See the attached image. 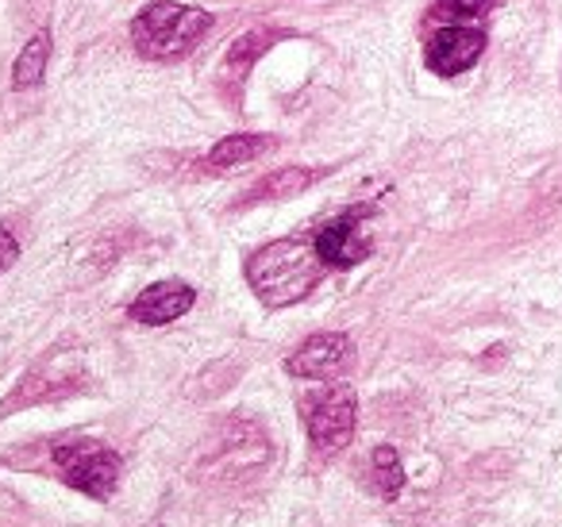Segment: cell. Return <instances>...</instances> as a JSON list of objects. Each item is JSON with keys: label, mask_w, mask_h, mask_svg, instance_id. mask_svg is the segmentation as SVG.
Segmentation results:
<instances>
[{"label": "cell", "mask_w": 562, "mask_h": 527, "mask_svg": "<svg viewBox=\"0 0 562 527\" xmlns=\"http://www.w3.org/2000/svg\"><path fill=\"white\" fill-rule=\"evenodd\" d=\"M374 478L382 496H397L401 485H405V470H401V458L393 447H378L374 450Z\"/></svg>", "instance_id": "12"}, {"label": "cell", "mask_w": 562, "mask_h": 527, "mask_svg": "<svg viewBox=\"0 0 562 527\" xmlns=\"http://www.w3.org/2000/svg\"><path fill=\"white\" fill-rule=\"evenodd\" d=\"M331 266L324 262L316 239H273L247 258V281L258 301L270 309H290L305 301Z\"/></svg>", "instance_id": "1"}, {"label": "cell", "mask_w": 562, "mask_h": 527, "mask_svg": "<svg viewBox=\"0 0 562 527\" xmlns=\"http://www.w3.org/2000/svg\"><path fill=\"white\" fill-rule=\"evenodd\" d=\"M316 247H321L324 262H328L331 270H351V266H359L362 258L370 255V235L362 232L359 212H351V216L324 227V232L316 235Z\"/></svg>", "instance_id": "8"}, {"label": "cell", "mask_w": 562, "mask_h": 527, "mask_svg": "<svg viewBox=\"0 0 562 527\" xmlns=\"http://www.w3.org/2000/svg\"><path fill=\"white\" fill-rule=\"evenodd\" d=\"M485 51V32L470 24H447L431 35L428 43V66L439 74V78H459L470 66L482 58Z\"/></svg>", "instance_id": "6"}, {"label": "cell", "mask_w": 562, "mask_h": 527, "mask_svg": "<svg viewBox=\"0 0 562 527\" xmlns=\"http://www.w3.org/2000/svg\"><path fill=\"white\" fill-rule=\"evenodd\" d=\"M47 63H50V35L40 32L24 51H20L16 66H12V81H16V89L43 86V78H47Z\"/></svg>", "instance_id": "11"}, {"label": "cell", "mask_w": 562, "mask_h": 527, "mask_svg": "<svg viewBox=\"0 0 562 527\" xmlns=\"http://www.w3.org/2000/svg\"><path fill=\"white\" fill-rule=\"evenodd\" d=\"M493 4H497V0H443V9L451 12L454 20H462V24H470V20H482Z\"/></svg>", "instance_id": "14"}, {"label": "cell", "mask_w": 562, "mask_h": 527, "mask_svg": "<svg viewBox=\"0 0 562 527\" xmlns=\"http://www.w3.org/2000/svg\"><path fill=\"white\" fill-rule=\"evenodd\" d=\"M196 293L193 285L178 278H166V281H155L150 289H143L132 304V319L135 324H147V327H162V324H173L178 316H186L193 309Z\"/></svg>", "instance_id": "7"}, {"label": "cell", "mask_w": 562, "mask_h": 527, "mask_svg": "<svg viewBox=\"0 0 562 527\" xmlns=\"http://www.w3.org/2000/svg\"><path fill=\"white\" fill-rule=\"evenodd\" d=\"M55 466L66 485L93 496V501H109V496L116 493L120 455L112 447H104V442H97V439L63 442V447H55Z\"/></svg>", "instance_id": "3"}, {"label": "cell", "mask_w": 562, "mask_h": 527, "mask_svg": "<svg viewBox=\"0 0 562 527\" xmlns=\"http://www.w3.org/2000/svg\"><path fill=\"white\" fill-rule=\"evenodd\" d=\"M273 147L270 135H227L224 143H216L209 155V166L216 170H232V166H243V162H255L258 155Z\"/></svg>", "instance_id": "10"}, {"label": "cell", "mask_w": 562, "mask_h": 527, "mask_svg": "<svg viewBox=\"0 0 562 527\" xmlns=\"http://www.w3.org/2000/svg\"><path fill=\"white\" fill-rule=\"evenodd\" d=\"M273 40V35L270 32H262V27H255V32H247V35H243V40H235L232 43V51H227V70H239V66H243V70H247V66L250 63H255V58L258 55H262V47H266V43H270Z\"/></svg>", "instance_id": "13"}, {"label": "cell", "mask_w": 562, "mask_h": 527, "mask_svg": "<svg viewBox=\"0 0 562 527\" xmlns=\"http://www.w3.org/2000/svg\"><path fill=\"white\" fill-rule=\"evenodd\" d=\"M212 16L193 4H170L158 0L132 20V43L147 58H178L193 51L209 35Z\"/></svg>", "instance_id": "2"}, {"label": "cell", "mask_w": 562, "mask_h": 527, "mask_svg": "<svg viewBox=\"0 0 562 527\" xmlns=\"http://www.w3.org/2000/svg\"><path fill=\"white\" fill-rule=\"evenodd\" d=\"M355 412H359V401H355L351 385H336L313 404L308 412V439H313L316 450L331 455V450H344L355 435Z\"/></svg>", "instance_id": "4"}, {"label": "cell", "mask_w": 562, "mask_h": 527, "mask_svg": "<svg viewBox=\"0 0 562 527\" xmlns=\"http://www.w3.org/2000/svg\"><path fill=\"white\" fill-rule=\"evenodd\" d=\"M20 258V247H16V239H12V232L4 224H0V273L9 270L12 262Z\"/></svg>", "instance_id": "15"}, {"label": "cell", "mask_w": 562, "mask_h": 527, "mask_svg": "<svg viewBox=\"0 0 562 527\" xmlns=\"http://www.w3.org/2000/svg\"><path fill=\"white\" fill-rule=\"evenodd\" d=\"M324 170H301V166H290V170H278L270 178H262L239 204H262V201H285V197H297L305 193L308 186L321 181Z\"/></svg>", "instance_id": "9"}, {"label": "cell", "mask_w": 562, "mask_h": 527, "mask_svg": "<svg viewBox=\"0 0 562 527\" xmlns=\"http://www.w3.org/2000/svg\"><path fill=\"white\" fill-rule=\"evenodd\" d=\"M355 362V347L344 332H324L305 339L290 358H285V370L293 378H308V381H331L339 373H347Z\"/></svg>", "instance_id": "5"}]
</instances>
